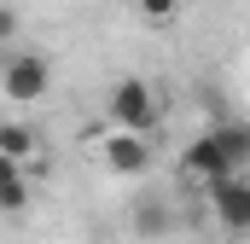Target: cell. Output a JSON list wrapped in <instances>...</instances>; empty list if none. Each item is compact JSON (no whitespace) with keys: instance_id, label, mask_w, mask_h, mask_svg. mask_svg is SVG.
Wrapping results in <instances>:
<instances>
[{"instance_id":"obj_1","label":"cell","mask_w":250,"mask_h":244,"mask_svg":"<svg viewBox=\"0 0 250 244\" xmlns=\"http://www.w3.org/2000/svg\"><path fill=\"white\" fill-rule=\"evenodd\" d=\"M163 117V105H157V93H151V81L146 76H117V87H111V99H105V122L111 128H157Z\"/></svg>"},{"instance_id":"obj_8","label":"cell","mask_w":250,"mask_h":244,"mask_svg":"<svg viewBox=\"0 0 250 244\" xmlns=\"http://www.w3.org/2000/svg\"><path fill=\"white\" fill-rule=\"evenodd\" d=\"M215 134H221V145H227L233 169H250V128H215Z\"/></svg>"},{"instance_id":"obj_6","label":"cell","mask_w":250,"mask_h":244,"mask_svg":"<svg viewBox=\"0 0 250 244\" xmlns=\"http://www.w3.org/2000/svg\"><path fill=\"white\" fill-rule=\"evenodd\" d=\"M29 209V186H23V163L0 151V215H23Z\"/></svg>"},{"instance_id":"obj_5","label":"cell","mask_w":250,"mask_h":244,"mask_svg":"<svg viewBox=\"0 0 250 244\" xmlns=\"http://www.w3.org/2000/svg\"><path fill=\"white\" fill-rule=\"evenodd\" d=\"M181 169H187L192 181H221V175H233V157H227V145H221V134L209 128V134H198L187 151H181Z\"/></svg>"},{"instance_id":"obj_7","label":"cell","mask_w":250,"mask_h":244,"mask_svg":"<svg viewBox=\"0 0 250 244\" xmlns=\"http://www.w3.org/2000/svg\"><path fill=\"white\" fill-rule=\"evenodd\" d=\"M0 151L18 157V163H29V157H35V134H29L23 122H0Z\"/></svg>"},{"instance_id":"obj_10","label":"cell","mask_w":250,"mask_h":244,"mask_svg":"<svg viewBox=\"0 0 250 244\" xmlns=\"http://www.w3.org/2000/svg\"><path fill=\"white\" fill-rule=\"evenodd\" d=\"M134 227H140V233H163V227H169V215L151 203V209H140V215H134Z\"/></svg>"},{"instance_id":"obj_9","label":"cell","mask_w":250,"mask_h":244,"mask_svg":"<svg viewBox=\"0 0 250 244\" xmlns=\"http://www.w3.org/2000/svg\"><path fill=\"white\" fill-rule=\"evenodd\" d=\"M175 6H181V0H134V12H140V18H151V23H169V18H175Z\"/></svg>"},{"instance_id":"obj_11","label":"cell","mask_w":250,"mask_h":244,"mask_svg":"<svg viewBox=\"0 0 250 244\" xmlns=\"http://www.w3.org/2000/svg\"><path fill=\"white\" fill-rule=\"evenodd\" d=\"M12 29H18V12H12V6H0V41H12Z\"/></svg>"},{"instance_id":"obj_4","label":"cell","mask_w":250,"mask_h":244,"mask_svg":"<svg viewBox=\"0 0 250 244\" xmlns=\"http://www.w3.org/2000/svg\"><path fill=\"white\" fill-rule=\"evenodd\" d=\"M99 151H105L111 175H146L151 169V145H146L140 128H105L99 134Z\"/></svg>"},{"instance_id":"obj_3","label":"cell","mask_w":250,"mask_h":244,"mask_svg":"<svg viewBox=\"0 0 250 244\" xmlns=\"http://www.w3.org/2000/svg\"><path fill=\"white\" fill-rule=\"evenodd\" d=\"M209 209H215V221L227 233H250V181L239 169L221 175V181H209Z\"/></svg>"},{"instance_id":"obj_2","label":"cell","mask_w":250,"mask_h":244,"mask_svg":"<svg viewBox=\"0 0 250 244\" xmlns=\"http://www.w3.org/2000/svg\"><path fill=\"white\" fill-rule=\"evenodd\" d=\"M47 87H53V70H47V59H35V53H18V59L0 64V93L12 105H41Z\"/></svg>"}]
</instances>
